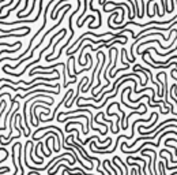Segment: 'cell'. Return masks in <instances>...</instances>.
I'll return each mask as SVG.
<instances>
[{
    "label": "cell",
    "mask_w": 177,
    "mask_h": 175,
    "mask_svg": "<svg viewBox=\"0 0 177 175\" xmlns=\"http://www.w3.org/2000/svg\"><path fill=\"white\" fill-rule=\"evenodd\" d=\"M74 36H75V33H71V36H69V37H68V39H67V41H65L64 44H63V45H62V48H60V49H59V54H57V56H56V58H53V59H49V60H48V62H49V63H51V62H53V60H57V59H59V58H60V56H62V54H63V49H64V48H65V47H67V45H68V44H69V43H71V40H72V39H74Z\"/></svg>",
    "instance_id": "6da1fadb"
},
{
    "label": "cell",
    "mask_w": 177,
    "mask_h": 175,
    "mask_svg": "<svg viewBox=\"0 0 177 175\" xmlns=\"http://www.w3.org/2000/svg\"><path fill=\"white\" fill-rule=\"evenodd\" d=\"M21 48H22V47H19L18 49H2V51H0V59H2V55L5 54V52H8V54H15V52H18Z\"/></svg>",
    "instance_id": "277c9868"
},
{
    "label": "cell",
    "mask_w": 177,
    "mask_h": 175,
    "mask_svg": "<svg viewBox=\"0 0 177 175\" xmlns=\"http://www.w3.org/2000/svg\"><path fill=\"white\" fill-rule=\"evenodd\" d=\"M116 108H117L119 112H120L121 115H123V118H121V129H123V130H127V127H126V114H124L123 111H121L120 104H119V103H116Z\"/></svg>",
    "instance_id": "7a4b0ae2"
},
{
    "label": "cell",
    "mask_w": 177,
    "mask_h": 175,
    "mask_svg": "<svg viewBox=\"0 0 177 175\" xmlns=\"http://www.w3.org/2000/svg\"><path fill=\"white\" fill-rule=\"evenodd\" d=\"M21 2H22V0H18V2H16V6H12V7H11L10 10L7 11V14H5V15H7V17H10V14L12 13L14 10H16V8H18V6H21Z\"/></svg>",
    "instance_id": "5b68a950"
},
{
    "label": "cell",
    "mask_w": 177,
    "mask_h": 175,
    "mask_svg": "<svg viewBox=\"0 0 177 175\" xmlns=\"http://www.w3.org/2000/svg\"><path fill=\"white\" fill-rule=\"evenodd\" d=\"M0 47H11V48H15V47H22V41H16V43H14V44H4V43H2V44H0Z\"/></svg>",
    "instance_id": "3957f363"
}]
</instances>
